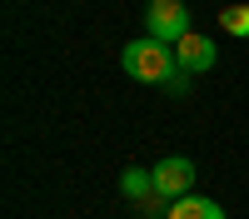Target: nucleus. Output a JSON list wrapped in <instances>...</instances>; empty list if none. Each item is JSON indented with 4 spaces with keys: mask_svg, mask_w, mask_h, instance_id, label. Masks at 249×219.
I'll use <instances>...</instances> for the list:
<instances>
[{
    "mask_svg": "<svg viewBox=\"0 0 249 219\" xmlns=\"http://www.w3.org/2000/svg\"><path fill=\"white\" fill-rule=\"evenodd\" d=\"M120 65H124V75L130 80H140V85H164L175 70H179V60H175V50L170 45H160V40H130V45L120 50Z\"/></svg>",
    "mask_w": 249,
    "mask_h": 219,
    "instance_id": "f257e3e1",
    "label": "nucleus"
},
{
    "mask_svg": "<svg viewBox=\"0 0 249 219\" xmlns=\"http://www.w3.org/2000/svg\"><path fill=\"white\" fill-rule=\"evenodd\" d=\"M170 219H224V209L214 204V199H199V194H184V199H175L170 209H164Z\"/></svg>",
    "mask_w": 249,
    "mask_h": 219,
    "instance_id": "39448f33",
    "label": "nucleus"
},
{
    "mask_svg": "<svg viewBox=\"0 0 249 219\" xmlns=\"http://www.w3.org/2000/svg\"><path fill=\"white\" fill-rule=\"evenodd\" d=\"M144 30H150V40L175 50L179 40L190 35V10H184V0H150V5H144Z\"/></svg>",
    "mask_w": 249,
    "mask_h": 219,
    "instance_id": "f03ea898",
    "label": "nucleus"
},
{
    "mask_svg": "<svg viewBox=\"0 0 249 219\" xmlns=\"http://www.w3.org/2000/svg\"><path fill=\"white\" fill-rule=\"evenodd\" d=\"M124 194L144 204V199L155 194V174H150V169H124Z\"/></svg>",
    "mask_w": 249,
    "mask_h": 219,
    "instance_id": "423d86ee",
    "label": "nucleus"
},
{
    "mask_svg": "<svg viewBox=\"0 0 249 219\" xmlns=\"http://www.w3.org/2000/svg\"><path fill=\"white\" fill-rule=\"evenodd\" d=\"M214 55H219V50H214V40H210V35H195V30L175 45V60H179V70H184V75H204V70L214 65Z\"/></svg>",
    "mask_w": 249,
    "mask_h": 219,
    "instance_id": "20e7f679",
    "label": "nucleus"
},
{
    "mask_svg": "<svg viewBox=\"0 0 249 219\" xmlns=\"http://www.w3.org/2000/svg\"><path fill=\"white\" fill-rule=\"evenodd\" d=\"M164 90H170V95H184V70H175L170 80H164Z\"/></svg>",
    "mask_w": 249,
    "mask_h": 219,
    "instance_id": "6e6552de",
    "label": "nucleus"
},
{
    "mask_svg": "<svg viewBox=\"0 0 249 219\" xmlns=\"http://www.w3.org/2000/svg\"><path fill=\"white\" fill-rule=\"evenodd\" d=\"M219 25L244 40V35H249V5H224V10H219Z\"/></svg>",
    "mask_w": 249,
    "mask_h": 219,
    "instance_id": "0eeeda50",
    "label": "nucleus"
},
{
    "mask_svg": "<svg viewBox=\"0 0 249 219\" xmlns=\"http://www.w3.org/2000/svg\"><path fill=\"white\" fill-rule=\"evenodd\" d=\"M150 174H155V199H170V204H175V199H184V194H190V185H195V165H190L184 154L160 159Z\"/></svg>",
    "mask_w": 249,
    "mask_h": 219,
    "instance_id": "7ed1b4c3",
    "label": "nucleus"
}]
</instances>
